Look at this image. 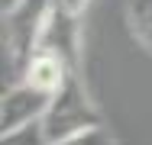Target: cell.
Here are the masks:
<instances>
[{"label":"cell","instance_id":"1","mask_svg":"<svg viewBox=\"0 0 152 145\" xmlns=\"http://www.w3.org/2000/svg\"><path fill=\"white\" fill-rule=\"evenodd\" d=\"M100 123H104V116L84 84V74H68L65 84L52 94V103L42 116V132L49 142H58V139H68V136L84 132Z\"/></svg>","mask_w":152,"mask_h":145},{"label":"cell","instance_id":"2","mask_svg":"<svg viewBox=\"0 0 152 145\" xmlns=\"http://www.w3.org/2000/svg\"><path fill=\"white\" fill-rule=\"evenodd\" d=\"M52 10H55V0H13L3 7V52L16 74L39 49L42 29Z\"/></svg>","mask_w":152,"mask_h":145},{"label":"cell","instance_id":"3","mask_svg":"<svg viewBox=\"0 0 152 145\" xmlns=\"http://www.w3.org/2000/svg\"><path fill=\"white\" fill-rule=\"evenodd\" d=\"M39 49L58 55L68 71L75 74H84L81 65H84V32H81V16L65 10L58 0H55V10L49 16V23L42 29V39H39Z\"/></svg>","mask_w":152,"mask_h":145},{"label":"cell","instance_id":"4","mask_svg":"<svg viewBox=\"0 0 152 145\" xmlns=\"http://www.w3.org/2000/svg\"><path fill=\"white\" fill-rule=\"evenodd\" d=\"M49 103H52V94L26 84V81H16L13 87H7L0 97V136L13 132L20 126L39 123L49 110Z\"/></svg>","mask_w":152,"mask_h":145},{"label":"cell","instance_id":"5","mask_svg":"<svg viewBox=\"0 0 152 145\" xmlns=\"http://www.w3.org/2000/svg\"><path fill=\"white\" fill-rule=\"evenodd\" d=\"M68 74H75V71H68V65H65L58 55L45 52V49H36L29 55V61L20 68V81L39 87V90H49V94H55V90L65 84Z\"/></svg>","mask_w":152,"mask_h":145},{"label":"cell","instance_id":"6","mask_svg":"<svg viewBox=\"0 0 152 145\" xmlns=\"http://www.w3.org/2000/svg\"><path fill=\"white\" fill-rule=\"evenodd\" d=\"M126 26L129 36L152 55V0H126Z\"/></svg>","mask_w":152,"mask_h":145},{"label":"cell","instance_id":"7","mask_svg":"<svg viewBox=\"0 0 152 145\" xmlns=\"http://www.w3.org/2000/svg\"><path fill=\"white\" fill-rule=\"evenodd\" d=\"M49 145H120V139L100 123V126H91L84 132H75L68 139H58V142H49Z\"/></svg>","mask_w":152,"mask_h":145},{"label":"cell","instance_id":"8","mask_svg":"<svg viewBox=\"0 0 152 145\" xmlns=\"http://www.w3.org/2000/svg\"><path fill=\"white\" fill-rule=\"evenodd\" d=\"M0 145H49L45 132H42V119L39 123H29V126H20L13 132H3L0 136Z\"/></svg>","mask_w":152,"mask_h":145},{"label":"cell","instance_id":"9","mask_svg":"<svg viewBox=\"0 0 152 145\" xmlns=\"http://www.w3.org/2000/svg\"><path fill=\"white\" fill-rule=\"evenodd\" d=\"M58 3L65 7V10H71V13H78V16H81V13H84V10L91 7V0H58Z\"/></svg>","mask_w":152,"mask_h":145}]
</instances>
